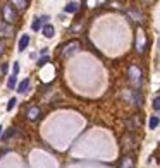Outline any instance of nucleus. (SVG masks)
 <instances>
[{"mask_svg": "<svg viewBox=\"0 0 160 168\" xmlns=\"http://www.w3.org/2000/svg\"><path fill=\"white\" fill-rule=\"evenodd\" d=\"M129 74H131V81L134 82V86H140V81H141V71H140V69H138V67H131Z\"/></svg>", "mask_w": 160, "mask_h": 168, "instance_id": "obj_1", "label": "nucleus"}, {"mask_svg": "<svg viewBox=\"0 0 160 168\" xmlns=\"http://www.w3.org/2000/svg\"><path fill=\"white\" fill-rule=\"evenodd\" d=\"M3 17H5L7 23H14V19H16V12L12 10V7H10V5L3 7Z\"/></svg>", "mask_w": 160, "mask_h": 168, "instance_id": "obj_2", "label": "nucleus"}, {"mask_svg": "<svg viewBox=\"0 0 160 168\" xmlns=\"http://www.w3.org/2000/svg\"><path fill=\"white\" fill-rule=\"evenodd\" d=\"M28 45H30V34H23L19 39V52H24V50L28 48Z\"/></svg>", "mask_w": 160, "mask_h": 168, "instance_id": "obj_3", "label": "nucleus"}, {"mask_svg": "<svg viewBox=\"0 0 160 168\" xmlns=\"http://www.w3.org/2000/svg\"><path fill=\"white\" fill-rule=\"evenodd\" d=\"M38 115H40V108L38 107H31L30 110L26 112V117L30 120H36V118H38Z\"/></svg>", "mask_w": 160, "mask_h": 168, "instance_id": "obj_4", "label": "nucleus"}, {"mask_svg": "<svg viewBox=\"0 0 160 168\" xmlns=\"http://www.w3.org/2000/svg\"><path fill=\"white\" fill-rule=\"evenodd\" d=\"M76 10H78V3L76 2H69L67 5L64 7V12H67V14H74Z\"/></svg>", "mask_w": 160, "mask_h": 168, "instance_id": "obj_5", "label": "nucleus"}, {"mask_svg": "<svg viewBox=\"0 0 160 168\" xmlns=\"http://www.w3.org/2000/svg\"><path fill=\"white\" fill-rule=\"evenodd\" d=\"M43 34H45V38H52V36L55 34V29H53V26L47 24V26L43 28Z\"/></svg>", "mask_w": 160, "mask_h": 168, "instance_id": "obj_6", "label": "nucleus"}, {"mask_svg": "<svg viewBox=\"0 0 160 168\" xmlns=\"http://www.w3.org/2000/svg\"><path fill=\"white\" fill-rule=\"evenodd\" d=\"M28 87H30V81H28V79H24V81L17 86V91H19V93H26Z\"/></svg>", "mask_w": 160, "mask_h": 168, "instance_id": "obj_7", "label": "nucleus"}, {"mask_svg": "<svg viewBox=\"0 0 160 168\" xmlns=\"http://www.w3.org/2000/svg\"><path fill=\"white\" fill-rule=\"evenodd\" d=\"M148 125H150V129H157V127H158V115H152Z\"/></svg>", "mask_w": 160, "mask_h": 168, "instance_id": "obj_8", "label": "nucleus"}, {"mask_svg": "<svg viewBox=\"0 0 160 168\" xmlns=\"http://www.w3.org/2000/svg\"><path fill=\"white\" fill-rule=\"evenodd\" d=\"M78 46H79V43H78V41H71V45L67 46V50H64V55H67L69 52H74Z\"/></svg>", "mask_w": 160, "mask_h": 168, "instance_id": "obj_9", "label": "nucleus"}, {"mask_svg": "<svg viewBox=\"0 0 160 168\" xmlns=\"http://www.w3.org/2000/svg\"><path fill=\"white\" fill-rule=\"evenodd\" d=\"M16 82H17V77L16 76H10L9 81H7V87H9V89H14V87H16Z\"/></svg>", "mask_w": 160, "mask_h": 168, "instance_id": "obj_10", "label": "nucleus"}, {"mask_svg": "<svg viewBox=\"0 0 160 168\" xmlns=\"http://www.w3.org/2000/svg\"><path fill=\"white\" fill-rule=\"evenodd\" d=\"M16 105H17V100H16V98H10V100H9V105H7V112H12Z\"/></svg>", "mask_w": 160, "mask_h": 168, "instance_id": "obj_11", "label": "nucleus"}, {"mask_svg": "<svg viewBox=\"0 0 160 168\" xmlns=\"http://www.w3.org/2000/svg\"><path fill=\"white\" fill-rule=\"evenodd\" d=\"M153 108H155V112L160 110V98L158 96H155V100H153Z\"/></svg>", "mask_w": 160, "mask_h": 168, "instance_id": "obj_12", "label": "nucleus"}, {"mask_svg": "<svg viewBox=\"0 0 160 168\" xmlns=\"http://www.w3.org/2000/svg\"><path fill=\"white\" fill-rule=\"evenodd\" d=\"M17 74H19V64H17V62H14V67H12V76H16V77H17Z\"/></svg>", "mask_w": 160, "mask_h": 168, "instance_id": "obj_13", "label": "nucleus"}, {"mask_svg": "<svg viewBox=\"0 0 160 168\" xmlns=\"http://www.w3.org/2000/svg\"><path fill=\"white\" fill-rule=\"evenodd\" d=\"M14 5H17L19 9H24V7H26V2H24V0H16V2H14Z\"/></svg>", "mask_w": 160, "mask_h": 168, "instance_id": "obj_14", "label": "nucleus"}, {"mask_svg": "<svg viewBox=\"0 0 160 168\" xmlns=\"http://www.w3.org/2000/svg\"><path fill=\"white\" fill-rule=\"evenodd\" d=\"M122 168H131V158H124V161H122Z\"/></svg>", "mask_w": 160, "mask_h": 168, "instance_id": "obj_15", "label": "nucleus"}, {"mask_svg": "<svg viewBox=\"0 0 160 168\" xmlns=\"http://www.w3.org/2000/svg\"><path fill=\"white\" fill-rule=\"evenodd\" d=\"M33 31H38V29H40V19H35V23H33Z\"/></svg>", "mask_w": 160, "mask_h": 168, "instance_id": "obj_16", "label": "nucleus"}, {"mask_svg": "<svg viewBox=\"0 0 160 168\" xmlns=\"http://www.w3.org/2000/svg\"><path fill=\"white\" fill-rule=\"evenodd\" d=\"M12 134H14V129H10V130H9V132H7V134H3V136H2V139H3V141H7V139H9L10 136H12Z\"/></svg>", "mask_w": 160, "mask_h": 168, "instance_id": "obj_17", "label": "nucleus"}, {"mask_svg": "<svg viewBox=\"0 0 160 168\" xmlns=\"http://www.w3.org/2000/svg\"><path fill=\"white\" fill-rule=\"evenodd\" d=\"M47 62H48V57H43V58H40V60H38V65L41 67V65H45Z\"/></svg>", "mask_w": 160, "mask_h": 168, "instance_id": "obj_18", "label": "nucleus"}, {"mask_svg": "<svg viewBox=\"0 0 160 168\" xmlns=\"http://www.w3.org/2000/svg\"><path fill=\"white\" fill-rule=\"evenodd\" d=\"M2 130H3V129H2V125H0V136H2Z\"/></svg>", "mask_w": 160, "mask_h": 168, "instance_id": "obj_19", "label": "nucleus"}, {"mask_svg": "<svg viewBox=\"0 0 160 168\" xmlns=\"http://www.w3.org/2000/svg\"><path fill=\"white\" fill-rule=\"evenodd\" d=\"M2 50H3V48H2V45H0V53H2Z\"/></svg>", "mask_w": 160, "mask_h": 168, "instance_id": "obj_20", "label": "nucleus"}]
</instances>
